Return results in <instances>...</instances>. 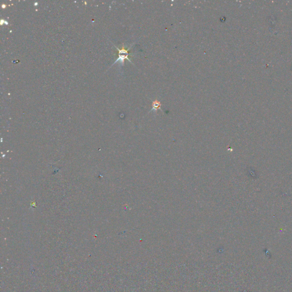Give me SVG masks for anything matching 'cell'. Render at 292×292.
Segmentation results:
<instances>
[{
  "mask_svg": "<svg viewBox=\"0 0 292 292\" xmlns=\"http://www.w3.org/2000/svg\"><path fill=\"white\" fill-rule=\"evenodd\" d=\"M117 48V49L118 50V54H119V57L118 58V59L115 62V63H116V62L118 61H120L121 63L122 64H124V62H125V59H127L129 60L130 62H131L130 59H129V50L130 49L131 47L128 48L127 49H126L125 48V46H123L122 49H119L118 48Z\"/></svg>",
  "mask_w": 292,
  "mask_h": 292,
  "instance_id": "cell-1",
  "label": "cell"
},
{
  "mask_svg": "<svg viewBox=\"0 0 292 292\" xmlns=\"http://www.w3.org/2000/svg\"><path fill=\"white\" fill-rule=\"evenodd\" d=\"M161 103L159 101L155 100V101L153 102V109L155 110H157L158 109H159L161 107Z\"/></svg>",
  "mask_w": 292,
  "mask_h": 292,
  "instance_id": "cell-2",
  "label": "cell"
}]
</instances>
